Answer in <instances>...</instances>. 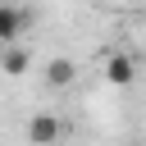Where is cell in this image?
<instances>
[{
  "label": "cell",
  "mask_w": 146,
  "mask_h": 146,
  "mask_svg": "<svg viewBox=\"0 0 146 146\" xmlns=\"http://www.w3.org/2000/svg\"><path fill=\"white\" fill-rule=\"evenodd\" d=\"M105 82L110 87H132L137 82V59L123 55V50H110L105 55Z\"/></svg>",
  "instance_id": "1"
},
{
  "label": "cell",
  "mask_w": 146,
  "mask_h": 146,
  "mask_svg": "<svg viewBox=\"0 0 146 146\" xmlns=\"http://www.w3.org/2000/svg\"><path fill=\"white\" fill-rule=\"evenodd\" d=\"M27 18H32L27 9H18V5L0 0V46H18V36H23Z\"/></svg>",
  "instance_id": "2"
},
{
  "label": "cell",
  "mask_w": 146,
  "mask_h": 146,
  "mask_svg": "<svg viewBox=\"0 0 146 146\" xmlns=\"http://www.w3.org/2000/svg\"><path fill=\"white\" fill-rule=\"evenodd\" d=\"M59 132H64V123H59L55 114H46V110L27 119V141H32V146H55Z\"/></svg>",
  "instance_id": "3"
},
{
  "label": "cell",
  "mask_w": 146,
  "mask_h": 146,
  "mask_svg": "<svg viewBox=\"0 0 146 146\" xmlns=\"http://www.w3.org/2000/svg\"><path fill=\"white\" fill-rule=\"evenodd\" d=\"M73 78H78V64H73L68 55H55V59L46 64V87L64 91V87H73Z\"/></svg>",
  "instance_id": "4"
},
{
  "label": "cell",
  "mask_w": 146,
  "mask_h": 146,
  "mask_svg": "<svg viewBox=\"0 0 146 146\" xmlns=\"http://www.w3.org/2000/svg\"><path fill=\"white\" fill-rule=\"evenodd\" d=\"M27 64H32L27 46H0V73H9V78H23V73H27Z\"/></svg>",
  "instance_id": "5"
}]
</instances>
